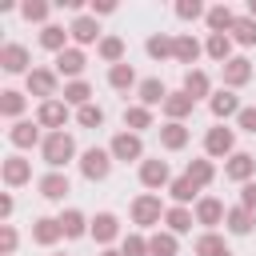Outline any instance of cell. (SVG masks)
Listing matches in <instances>:
<instances>
[{
  "label": "cell",
  "instance_id": "obj_1",
  "mask_svg": "<svg viewBox=\"0 0 256 256\" xmlns=\"http://www.w3.org/2000/svg\"><path fill=\"white\" fill-rule=\"evenodd\" d=\"M44 156H48V164H64L68 156H72V140L60 132V136H52L48 144H44Z\"/></svg>",
  "mask_w": 256,
  "mask_h": 256
},
{
  "label": "cell",
  "instance_id": "obj_2",
  "mask_svg": "<svg viewBox=\"0 0 256 256\" xmlns=\"http://www.w3.org/2000/svg\"><path fill=\"white\" fill-rule=\"evenodd\" d=\"M104 172H108V156L92 148V152L84 156V176H92V180H96V176H104Z\"/></svg>",
  "mask_w": 256,
  "mask_h": 256
},
{
  "label": "cell",
  "instance_id": "obj_3",
  "mask_svg": "<svg viewBox=\"0 0 256 256\" xmlns=\"http://www.w3.org/2000/svg\"><path fill=\"white\" fill-rule=\"evenodd\" d=\"M0 60H4V68H8V72H20L28 56H24V48H20V44H8V48L0 52Z\"/></svg>",
  "mask_w": 256,
  "mask_h": 256
},
{
  "label": "cell",
  "instance_id": "obj_4",
  "mask_svg": "<svg viewBox=\"0 0 256 256\" xmlns=\"http://www.w3.org/2000/svg\"><path fill=\"white\" fill-rule=\"evenodd\" d=\"M112 152H116V156H124V160H132V156H140V140H136V136H116Z\"/></svg>",
  "mask_w": 256,
  "mask_h": 256
},
{
  "label": "cell",
  "instance_id": "obj_5",
  "mask_svg": "<svg viewBox=\"0 0 256 256\" xmlns=\"http://www.w3.org/2000/svg\"><path fill=\"white\" fill-rule=\"evenodd\" d=\"M56 68H60V72H80V68H84V56H80V52H60Z\"/></svg>",
  "mask_w": 256,
  "mask_h": 256
},
{
  "label": "cell",
  "instance_id": "obj_6",
  "mask_svg": "<svg viewBox=\"0 0 256 256\" xmlns=\"http://www.w3.org/2000/svg\"><path fill=\"white\" fill-rule=\"evenodd\" d=\"M232 148V136L224 132V128H216L212 136H208V152H228Z\"/></svg>",
  "mask_w": 256,
  "mask_h": 256
},
{
  "label": "cell",
  "instance_id": "obj_7",
  "mask_svg": "<svg viewBox=\"0 0 256 256\" xmlns=\"http://www.w3.org/2000/svg\"><path fill=\"white\" fill-rule=\"evenodd\" d=\"M40 188H44V196H52V200H56V196H64V192H68V180H64V176H48Z\"/></svg>",
  "mask_w": 256,
  "mask_h": 256
},
{
  "label": "cell",
  "instance_id": "obj_8",
  "mask_svg": "<svg viewBox=\"0 0 256 256\" xmlns=\"http://www.w3.org/2000/svg\"><path fill=\"white\" fill-rule=\"evenodd\" d=\"M164 176H168V172H164V164H156V160H152V164H144V184H160Z\"/></svg>",
  "mask_w": 256,
  "mask_h": 256
},
{
  "label": "cell",
  "instance_id": "obj_9",
  "mask_svg": "<svg viewBox=\"0 0 256 256\" xmlns=\"http://www.w3.org/2000/svg\"><path fill=\"white\" fill-rule=\"evenodd\" d=\"M40 120H44V124H60V120H64V108H60V104H44Z\"/></svg>",
  "mask_w": 256,
  "mask_h": 256
},
{
  "label": "cell",
  "instance_id": "obj_10",
  "mask_svg": "<svg viewBox=\"0 0 256 256\" xmlns=\"http://www.w3.org/2000/svg\"><path fill=\"white\" fill-rule=\"evenodd\" d=\"M248 172H252V156H236L228 168V176H248Z\"/></svg>",
  "mask_w": 256,
  "mask_h": 256
},
{
  "label": "cell",
  "instance_id": "obj_11",
  "mask_svg": "<svg viewBox=\"0 0 256 256\" xmlns=\"http://www.w3.org/2000/svg\"><path fill=\"white\" fill-rule=\"evenodd\" d=\"M4 176H8L12 184H20V180L28 176V168H24V160H8V172H4Z\"/></svg>",
  "mask_w": 256,
  "mask_h": 256
},
{
  "label": "cell",
  "instance_id": "obj_12",
  "mask_svg": "<svg viewBox=\"0 0 256 256\" xmlns=\"http://www.w3.org/2000/svg\"><path fill=\"white\" fill-rule=\"evenodd\" d=\"M112 232H116V220H112V216H96V236H100V240H108Z\"/></svg>",
  "mask_w": 256,
  "mask_h": 256
},
{
  "label": "cell",
  "instance_id": "obj_13",
  "mask_svg": "<svg viewBox=\"0 0 256 256\" xmlns=\"http://www.w3.org/2000/svg\"><path fill=\"white\" fill-rule=\"evenodd\" d=\"M72 32H76L80 40H92V36H96V24H92V20H76V24H72Z\"/></svg>",
  "mask_w": 256,
  "mask_h": 256
},
{
  "label": "cell",
  "instance_id": "obj_14",
  "mask_svg": "<svg viewBox=\"0 0 256 256\" xmlns=\"http://www.w3.org/2000/svg\"><path fill=\"white\" fill-rule=\"evenodd\" d=\"M12 140H16V144H28V140H36V128H32V124H16Z\"/></svg>",
  "mask_w": 256,
  "mask_h": 256
},
{
  "label": "cell",
  "instance_id": "obj_15",
  "mask_svg": "<svg viewBox=\"0 0 256 256\" xmlns=\"http://www.w3.org/2000/svg\"><path fill=\"white\" fill-rule=\"evenodd\" d=\"M216 216H220V204H216V200H204V204H200V220H204V224H212Z\"/></svg>",
  "mask_w": 256,
  "mask_h": 256
},
{
  "label": "cell",
  "instance_id": "obj_16",
  "mask_svg": "<svg viewBox=\"0 0 256 256\" xmlns=\"http://www.w3.org/2000/svg\"><path fill=\"white\" fill-rule=\"evenodd\" d=\"M60 228H64V232H68V236H80V232H84V224H80V216H76V212H68V216H64V224H60Z\"/></svg>",
  "mask_w": 256,
  "mask_h": 256
},
{
  "label": "cell",
  "instance_id": "obj_17",
  "mask_svg": "<svg viewBox=\"0 0 256 256\" xmlns=\"http://www.w3.org/2000/svg\"><path fill=\"white\" fill-rule=\"evenodd\" d=\"M56 232H64V228H56L52 220H40V228H36V240H56Z\"/></svg>",
  "mask_w": 256,
  "mask_h": 256
},
{
  "label": "cell",
  "instance_id": "obj_18",
  "mask_svg": "<svg viewBox=\"0 0 256 256\" xmlns=\"http://www.w3.org/2000/svg\"><path fill=\"white\" fill-rule=\"evenodd\" d=\"M112 84H116V88L132 84V68H124V64H120V68H112Z\"/></svg>",
  "mask_w": 256,
  "mask_h": 256
},
{
  "label": "cell",
  "instance_id": "obj_19",
  "mask_svg": "<svg viewBox=\"0 0 256 256\" xmlns=\"http://www.w3.org/2000/svg\"><path fill=\"white\" fill-rule=\"evenodd\" d=\"M236 36H240L244 44H252V40H256V24H248V20H240V24H236Z\"/></svg>",
  "mask_w": 256,
  "mask_h": 256
},
{
  "label": "cell",
  "instance_id": "obj_20",
  "mask_svg": "<svg viewBox=\"0 0 256 256\" xmlns=\"http://www.w3.org/2000/svg\"><path fill=\"white\" fill-rule=\"evenodd\" d=\"M244 76H248V68H244V60H232V68H228V80H232V84H240Z\"/></svg>",
  "mask_w": 256,
  "mask_h": 256
},
{
  "label": "cell",
  "instance_id": "obj_21",
  "mask_svg": "<svg viewBox=\"0 0 256 256\" xmlns=\"http://www.w3.org/2000/svg\"><path fill=\"white\" fill-rule=\"evenodd\" d=\"M32 88H36V92H52V76H48V72H36V76H32Z\"/></svg>",
  "mask_w": 256,
  "mask_h": 256
},
{
  "label": "cell",
  "instance_id": "obj_22",
  "mask_svg": "<svg viewBox=\"0 0 256 256\" xmlns=\"http://www.w3.org/2000/svg\"><path fill=\"white\" fill-rule=\"evenodd\" d=\"M160 96H164V88H160L156 80H148V84H144V100H148V104H156Z\"/></svg>",
  "mask_w": 256,
  "mask_h": 256
},
{
  "label": "cell",
  "instance_id": "obj_23",
  "mask_svg": "<svg viewBox=\"0 0 256 256\" xmlns=\"http://www.w3.org/2000/svg\"><path fill=\"white\" fill-rule=\"evenodd\" d=\"M136 216H140V220H152V216H156V200H140V204H136Z\"/></svg>",
  "mask_w": 256,
  "mask_h": 256
},
{
  "label": "cell",
  "instance_id": "obj_24",
  "mask_svg": "<svg viewBox=\"0 0 256 256\" xmlns=\"http://www.w3.org/2000/svg\"><path fill=\"white\" fill-rule=\"evenodd\" d=\"M152 252H156V256H172V240H168V236H156V240H152Z\"/></svg>",
  "mask_w": 256,
  "mask_h": 256
},
{
  "label": "cell",
  "instance_id": "obj_25",
  "mask_svg": "<svg viewBox=\"0 0 256 256\" xmlns=\"http://www.w3.org/2000/svg\"><path fill=\"white\" fill-rule=\"evenodd\" d=\"M208 20H212V28H228V24H232V16H228L224 8H216V12L208 16Z\"/></svg>",
  "mask_w": 256,
  "mask_h": 256
},
{
  "label": "cell",
  "instance_id": "obj_26",
  "mask_svg": "<svg viewBox=\"0 0 256 256\" xmlns=\"http://www.w3.org/2000/svg\"><path fill=\"white\" fill-rule=\"evenodd\" d=\"M60 40H64L60 28H44V44H48V48H60Z\"/></svg>",
  "mask_w": 256,
  "mask_h": 256
},
{
  "label": "cell",
  "instance_id": "obj_27",
  "mask_svg": "<svg viewBox=\"0 0 256 256\" xmlns=\"http://www.w3.org/2000/svg\"><path fill=\"white\" fill-rule=\"evenodd\" d=\"M176 52H180V60H196V44H192V40H180Z\"/></svg>",
  "mask_w": 256,
  "mask_h": 256
},
{
  "label": "cell",
  "instance_id": "obj_28",
  "mask_svg": "<svg viewBox=\"0 0 256 256\" xmlns=\"http://www.w3.org/2000/svg\"><path fill=\"white\" fill-rule=\"evenodd\" d=\"M212 108L224 116V112H236V100H232V96H216V104H212Z\"/></svg>",
  "mask_w": 256,
  "mask_h": 256
},
{
  "label": "cell",
  "instance_id": "obj_29",
  "mask_svg": "<svg viewBox=\"0 0 256 256\" xmlns=\"http://www.w3.org/2000/svg\"><path fill=\"white\" fill-rule=\"evenodd\" d=\"M208 52H212V56H224V52H228V40H224V36H212Z\"/></svg>",
  "mask_w": 256,
  "mask_h": 256
},
{
  "label": "cell",
  "instance_id": "obj_30",
  "mask_svg": "<svg viewBox=\"0 0 256 256\" xmlns=\"http://www.w3.org/2000/svg\"><path fill=\"white\" fill-rule=\"evenodd\" d=\"M4 112H8V116L20 112V96H16V92H4Z\"/></svg>",
  "mask_w": 256,
  "mask_h": 256
},
{
  "label": "cell",
  "instance_id": "obj_31",
  "mask_svg": "<svg viewBox=\"0 0 256 256\" xmlns=\"http://www.w3.org/2000/svg\"><path fill=\"white\" fill-rule=\"evenodd\" d=\"M80 120H84V124H100V120H104V112H100V108H84V112H80Z\"/></svg>",
  "mask_w": 256,
  "mask_h": 256
},
{
  "label": "cell",
  "instance_id": "obj_32",
  "mask_svg": "<svg viewBox=\"0 0 256 256\" xmlns=\"http://www.w3.org/2000/svg\"><path fill=\"white\" fill-rule=\"evenodd\" d=\"M164 144H172V148H176V144H184V132H180V128L172 124V128L164 132Z\"/></svg>",
  "mask_w": 256,
  "mask_h": 256
},
{
  "label": "cell",
  "instance_id": "obj_33",
  "mask_svg": "<svg viewBox=\"0 0 256 256\" xmlns=\"http://www.w3.org/2000/svg\"><path fill=\"white\" fill-rule=\"evenodd\" d=\"M192 192H196V184H192V180H180V184H176V200H188Z\"/></svg>",
  "mask_w": 256,
  "mask_h": 256
},
{
  "label": "cell",
  "instance_id": "obj_34",
  "mask_svg": "<svg viewBox=\"0 0 256 256\" xmlns=\"http://www.w3.org/2000/svg\"><path fill=\"white\" fill-rule=\"evenodd\" d=\"M232 232H248V212H232Z\"/></svg>",
  "mask_w": 256,
  "mask_h": 256
},
{
  "label": "cell",
  "instance_id": "obj_35",
  "mask_svg": "<svg viewBox=\"0 0 256 256\" xmlns=\"http://www.w3.org/2000/svg\"><path fill=\"white\" fill-rule=\"evenodd\" d=\"M44 12H48V8H44V4H24V16H28V20H40V16H44Z\"/></svg>",
  "mask_w": 256,
  "mask_h": 256
},
{
  "label": "cell",
  "instance_id": "obj_36",
  "mask_svg": "<svg viewBox=\"0 0 256 256\" xmlns=\"http://www.w3.org/2000/svg\"><path fill=\"white\" fill-rule=\"evenodd\" d=\"M168 220H172V228H176V232H184V228H188V212H172Z\"/></svg>",
  "mask_w": 256,
  "mask_h": 256
},
{
  "label": "cell",
  "instance_id": "obj_37",
  "mask_svg": "<svg viewBox=\"0 0 256 256\" xmlns=\"http://www.w3.org/2000/svg\"><path fill=\"white\" fill-rule=\"evenodd\" d=\"M200 252H204V256H216V252H220V240H212V236L200 240Z\"/></svg>",
  "mask_w": 256,
  "mask_h": 256
},
{
  "label": "cell",
  "instance_id": "obj_38",
  "mask_svg": "<svg viewBox=\"0 0 256 256\" xmlns=\"http://www.w3.org/2000/svg\"><path fill=\"white\" fill-rule=\"evenodd\" d=\"M188 92H204V76H200V72L188 76Z\"/></svg>",
  "mask_w": 256,
  "mask_h": 256
},
{
  "label": "cell",
  "instance_id": "obj_39",
  "mask_svg": "<svg viewBox=\"0 0 256 256\" xmlns=\"http://www.w3.org/2000/svg\"><path fill=\"white\" fill-rule=\"evenodd\" d=\"M64 96H68V100H84V96H88V88H84V84H72Z\"/></svg>",
  "mask_w": 256,
  "mask_h": 256
},
{
  "label": "cell",
  "instance_id": "obj_40",
  "mask_svg": "<svg viewBox=\"0 0 256 256\" xmlns=\"http://www.w3.org/2000/svg\"><path fill=\"white\" fill-rule=\"evenodd\" d=\"M148 52H152V56H164V52H168V40H152Z\"/></svg>",
  "mask_w": 256,
  "mask_h": 256
},
{
  "label": "cell",
  "instance_id": "obj_41",
  "mask_svg": "<svg viewBox=\"0 0 256 256\" xmlns=\"http://www.w3.org/2000/svg\"><path fill=\"white\" fill-rule=\"evenodd\" d=\"M188 104H192V100H188V96H180V100H168V112H184V108H188Z\"/></svg>",
  "mask_w": 256,
  "mask_h": 256
},
{
  "label": "cell",
  "instance_id": "obj_42",
  "mask_svg": "<svg viewBox=\"0 0 256 256\" xmlns=\"http://www.w3.org/2000/svg\"><path fill=\"white\" fill-rule=\"evenodd\" d=\"M128 120L140 128V124H148V112H144V108H136V112H128Z\"/></svg>",
  "mask_w": 256,
  "mask_h": 256
},
{
  "label": "cell",
  "instance_id": "obj_43",
  "mask_svg": "<svg viewBox=\"0 0 256 256\" xmlns=\"http://www.w3.org/2000/svg\"><path fill=\"white\" fill-rule=\"evenodd\" d=\"M180 16H200V4L192 0V4H180Z\"/></svg>",
  "mask_w": 256,
  "mask_h": 256
},
{
  "label": "cell",
  "instance_id": "obj_44",
  "mask_svg": "<svg viewBox=\"0 0 256 256\" xmlns=\"http://www.w3.org/2000/svg\"><path fill=\"white\" fill-rule=\"evenodd\" d=\"M104 56H120V40H104Z\"/></svg>",
  "mask_w": 256,
  "mask_h": 256
},
{
  "label": "cell",
  "instance_id": "obj_45",
  "mask_svg": "<svg viewBox=\"0 0 256 256\" xmlns=\"http://www.w3.org/2000/svg\"><path fill=\"white\" fill-rule=\"evenodd\" d=\"M244 204H248V208H256V184H248V188H244Z\"/></svg>",
  "mask_w": 256,
  "mask_h": 256
},
{
  "label": "cell",
  "instance_id": "obj_46",
  "mask_svg": "<svg viewBox=\"0 0 256 256\" xmlns=\"http://www.w3.org/2000/svg\"><path fill=\"white\" fill-rule=\"evenodd\" d=\"M140 252H144V244L140 240H128V256H140Z\"/></svg>",
  "mask_w": 256,
  "mask_h": 256
},
{
  "label": "cell",
  "instance_id": "obj_47",
  "mask_svg": "<svg viewBox=\"0 0 256 256\" xmlns=\"http://www.w3.org/2000/svg\"><path fill=\"white\" fill-rule=\"evenodd\" d=\"M240 120H244V128H252V132H256V112H244Z\"/></svg>",
  "mask_w": 256,
  "mask_h": 256
},
{
  "label": "cell",
  "instance_id": "obj_48",
  "mask_svg": "<svg viewBox=\"0 0 256 256\" xmlns=\"http://www.w3.org/2000/svg\"><path fill=\"white\" fill-rule=\"evenodd\" d=\"M252 12H256V0H252Z\"/></svg>",
  "mask_w": 256,
  "mask_h": 256
},
{
  "label": "cell",
  "instance_id": "obj_49",
  "mask_svg": "<svg viewBox=\"0 0 256 256\" xmlns=\"http://www.w3.org/2000/svg\"><path fill=\"white\" fill-rule=\"evenodd\" d=\"M108 256H116V252H108Z\"/></svg>",
  "mask_w": 256,
  "mask_h": 256
}]
</instances>
